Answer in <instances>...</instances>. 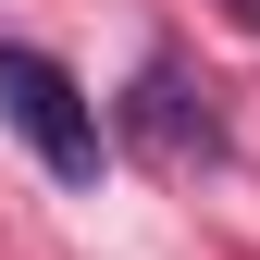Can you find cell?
Wrapping results in <instances>:
<instances>
[{"instance_id": "7a4b0ae2", "label": "cell", "mask_w": 260, "mask_h": 260, "mask_svg": "<svg viewBox=\"0 0 260 260\" xmlns=\"http://www.w3.org/2000/svg\"><path fill=\"white\" fill-rule=\"evenodd\" d=\"M124 137H137L161 174H199V161H223V112H211V75H186L174 50L137 62V87H124Z\"/></svg>"}, {"instance_id": "3957f363", "label": "cell", "mask_w": 260, "mask_h": 260, "mask_svg": "<svg viewBox=\"0 0 260 260\" xmlns=\"http://www.w3.org/2000/svg\"><path fill=\"white\" fill-rule=\"evenodd\" d=\"M236 13H248V25H260V0H236Z\"/></svg>"}, {"instance_id": "6da1fadb", "label": "cell", "mask_w": 260, "mask_h": 260, "mask_svg": "<svg viewBox=\"0 0 260 260\" xmlns=\"http://www.w3.org/2000/svg\"><path fill=\"white\" fill-rule=\"evenodd\" d=\"M0 112H13V137L38 149L62 186H100V100H87L50 50H0Z\"/></svg>"}]
</instances>
